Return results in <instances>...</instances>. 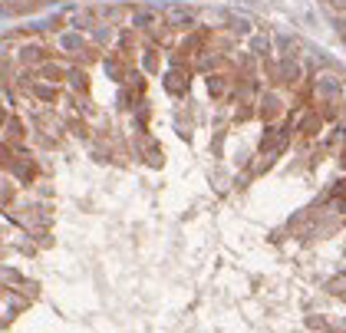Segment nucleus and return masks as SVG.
Segmentation results:
<instances>
[{"label": "nucleus", "instance_id": "nucleus-1", "mask_svg": "<svg viewBox=\"0 0 346 333\" xmlns=\"http://www.w3.org/2000/svg\"><path fill=\"white\" fill-rule=\"evenodd\" d=\"M168 20H172V27H191L195 24V14L185 10V7H175L172 14H168Z\"/></svg>", "mask_w": 346, "mask_h": 333}]
</instances>
